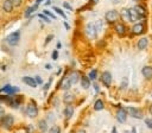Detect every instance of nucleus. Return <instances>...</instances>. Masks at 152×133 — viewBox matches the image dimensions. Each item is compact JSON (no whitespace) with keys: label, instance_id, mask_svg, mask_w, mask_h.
I'll list each match as a JSON object with an SVG mask.
<instances>
[{"label":"nucleus","instance_id":"f257e3e1","mask_svg":"<svg viewBox=\"0 0 152 133\" xmlns=\"http://www.w3.org/2000/svg\"><path fill=\"white\" fill-rule=\"evenodd\" d=\"M96 28H95V25L93 23H90L87 25V28H86V35H87L88 38L90 39H94L96 37Z\"/></svg>","mask_w":152,"mask_h":133},{"label":"nucleus","instance_id":"f03ea898","mask_svg":"<svg viewBox=\"0 0 152 133\" xmlns=\"http://www.w3.org/2000/svg\"><path fill=\"white\" fill-rule=\"evenodd\" d=\"M13 122H14V119H13L12 115H5L1 119V126H3V127H5V128H7V130H10L12 127Z\"/></svg>","mask_w":152,"mask_h":133},{"label":"nucleus","instance_id":"7ed1b4c3","mask_svg":"<svg viewBox=\"0 0 152 133\" xmlns=\"http://www.w3.org/2000/svg\"><path fill=\"white\" fill-rule=\"evenodd\" d=\"M105 17H106V20H107L108 23H114V22L118 20L119 13L116 11H114V10H111V11H108L107 13H106Z\"/></svg>","mask_w":152,"mask_h":133},{"label":"nucleus","instance_id":"20e7f679","mask_svg":"<svg viewBox=\"0 0 152 133\" xmlns=\"http://www.w3.org/2000/svg\"><path fill=\"white\" fill-rule=\"evenodd\" d=\"M19 38H20V33H19V31H16L7 37V42L10 45H17L19 42Z\"/></svg>","mask_w":152,"mask_h":133},{"label":"nucleus","instance_id":"39448f33","mask_svg":"<svg viewBox=\"0 0 152 133\" xmlns=\"http://www.w3.org/2000/svg\"><path fill=\"white\" fill-rule=\"evenodd\" d=\"M26 113H28V115L30 118H35L37 117L38 114V109H37V106L35 103H30L28 106V108H26Z\"/></svg>","mask_w":152,"mask_h":133},{"label":"nucleus","instance_id":"423d86ee","mask_svg":"<svg viewBox=\"0 0 152 133\" xmlns=\"http://www.w3.org/2000/svg\"><path fill=\"white\" fill-rule=\"evenodd\" d=\"M127 112L131 117L133 118H137V119H141L143 118V113L140 109H137V108H133V107H128L127 108Z\"/></svg>","mask_w":152,"mask_h":133},{"label":"nucleus","instance_id":"0eeeda50","mask_svg":"<svg viewBox=\"0 0 152 133\" xmlns=\"http://www.w3.org/2000/svg\"><path fill=\"white\" fill-rule=\"evenodd\" d=\"M116 118H118V120L119 122H121L124 124L125 121H126V118H127V111L126 109H119L118 113H116Z\"/></svg>","mask_w":152,"mask_h":133},{"label":"nucleus","instance_id":"6e6552de","mask_svg":"<svg viewBox=\"0 0 152 133\" xmlns=\"http://www.w3.org/2000/svg\"><path fill=\"white\" fill-rule=\"evenodd\" d=\"M101 81H102V83L105 84V86H108L112 83V75H111V72H108V71H105L103 74L101 75Z\"/></svg>","mask_w":152,"mask_h":133},{"label":"nucleus","instance_id":"1a4fd4ad","mask_svg":"<svg viewBox=\"0 0 152 133\" xmlns=\"http://www.w3.org/2000/svg\"><path fill=\"white\" fill-rule=\"evenodd\" d=\"M140 18H141V16L136 11V9L130 10V20L131 22H137V20H139Z\"/></svg>","mask_w":152,"mask_h":133},{"label":"nucleus","instance_id":"9d476101","mask_svg":"<svg viewBox=\"0 0 152 133\" xmlns=\"http://www.w3.org/2000/svg\"><path fill=\"white\" fill-rule=\"evenodd\" d=\"M3 92L6 93L7 95H13V94H16V93L19 92V88H17V87H11V86H6V87L3 88Z\"/></svg>","mask_w":152,"mask_h":133},{"label":"nucleus","instance_id":"9b49d317","mask_svg":"<svg viewBox=\"0 0 152 133\" xmlns=\"http://www.w3.org/2000/svg\"><path fill=\"white\" fill-rule=\"evenodd\" d=\"M3 10L5 12H12V10H13L12 0H5L4 4H3Z\"/></svg>","mask_w":152,"mask_h":133},{"label":"nucleus","instance_id":"f8f14e48","mask_svg":"<svg viewBox=\"0 0 152 133\" xmlns=\"http://www.w3.org/2000/svg\"><path fill=\"white\" fill-rule=\"evenodd\" d=\"M141 72H143V75L146 77L147 80L152 78V66H144Z\"/></svg>","mask_w":152,"mask_h":133},{"label":"nucleus","instance_id":"ddd939ff","mask_svg":"<svg viewBox=\"0 0 152 133\" xmlns=\"http://www.w3.org/2000/svg\"><path fill=\"white\" fill-rule=\"evenodd\" d=\"M144 31V25L143 24H136L133 28H132V32L134 33V35H140V33H143Z\"/></svg>","mask_w":152,"mask_h":133},{"label":"nucleus","instance_id":"4468645a","mask_svg":"<svg viewBox=\"0 0 152 133\" xmlns=\"http://www.w3.org/2000/svg\"><path fill=\"white\" fill-rule=\"evenodd\" d=\"M23 82L26 83L28 86H30V87H34V88L37 86L36 80H35V78H32V77H28V76H26V77H23Z\"/></svg>","mask_w":152,"mask_h":133},{"label":"nucleus","instance_id":"2eb2a0df","mask_svg":"<svg viewBox=\"0 0 152 133\" xmlns=\"http://www.w3.org/2000/svg\"><path fill=\"white\" fill-rule=\"evenodd\" d=\"M70 86H71V82H70V80L69 77H64L62 81H61V88L64 89V90H67L70 88Z\"/></svg>","mask_w":152,"mask_h":133},{"label":"nucleus","instance_id":"dca6fc26","mask_svg":"<svg viewBox=\"0 0 152 133\" xmlns=\"http://www.w3.org/2000/svg\"><path fill=\"white\" fill-rule=\"evenodd\" d=\"M81 86L84 89H88L90 87V80L88 77H86V76H82V78H81Z\"/></svg>","mask_w":152,"mask_h":133},{"label":"nucleus","instance_id":"f3484780","mask_svg":"<svg viewBox=\"0 0 152 133\" xmlns=\"http://www.w3.org/2000/svg\"><path fill=\"white\" fill-rule=\"evenodd\" d=\"M78 78H80V75H78V72L77 71H74V72H71L70 76H69V80H70V82L71 84H74L78 81Z\"/></svg>","mask_w":152,"mask_h":133},{"label":"nucleus","instance_id":"a211bd4d","mask_svg":"<svg viewBox=\"0 0 152 133\" xmlns=\"http://www.w3.org/2000/svg\"><path fill=\"white\" fill-rule=\"evenodd\" d=\"M149 44V41H147V38H141L139 42H138V48H139L140 50H144L145 48Z\"/></svg>","mask_w":152,"mask_h":133},{"label":"nucleus","instance_id":"6ab92c4d","mask_svg":"<svg viewBox=\"0 0 152 133\" xmlns=\"http://www.w3.org/2000/svg\"><path fill=\"white\" fill-rule=\"evenodd\" d=\"M74 94H71V93H67V94L64 95V97H63V101L65 102V103H71L72 101H74Z\"/></svg>","mask_w":152,"mask_h":133},{"label":"nucleus","instance_id":"aec40b11","mask_svg":"<svg viewBox=\"0 0 152 133\" xmlns=\"http://www.w3.org/2000/svg\"><path fill=\"white\" fill-rule=\"evenodd\" d=\"M64 114L67 119H70L72 117V114H74V108H72L71 106H68V107L64 109Z\"/></svg>","mask_w":152,"mask_h":133},{"label":"nucleus","instance_id":"412c9836","mask_svg":"<svg viewBox=\"0 0 152 133\" xmlns=\"http://www.w3.org/2000/svg\"><path fill=\"white\" fill-rule=\"evenodd\" d=\"M120 16L125 20H130V10L128 9H122L120 12Z\"/></svg>","mask_w":152,"mask_h":133},{"label":"nucleus","instance_id":"4be33fe9","mask_svg":"<svg viewBox=\"0 0 152 133\" xmlns=\"http://www.w3.org/2000/svg\"><path fill=\"white\" fill-rule=\"evenodd\" d=\"M37 7H38V5H37V4L34 5V6H31V7H29L28 10L25 11V17H26V18H29L31 13H32V12H35V11L37 10Z\"/></svg>","mask_w":152,"mask_h":133},{"label":"nucleus","instance_id":"5701e85b","mask_svg":"<svg viewBox=\"0 0 152 133\" xmlns=\"http://www.w3.org/2000/svg\"><path fill=\"white\" fill-rule=\"evenodd\" d=\"M115 31L119 33V35H124L125 31H126V29H125V26L122 24H116L115 25Z\"/></svg>","mask_w":152,"mask_h":133},{"label":"nucleus","instance_id":"b1692460","mask_svg":"<svg viewBox=\"0 0 152 133\" xmlns=\"http://www.w3.org/2000/svg\"><path fill=\"white\" fill-rule=\"evenodd\" d=\"M94 109L95 111H101L103 109V102H102V100H96V102L94 105Z\"/></svg>","mask_w":152,"mask_h":133},{"label":"nucleus","instance_id":"393cba45","mask_svg":"<svg viewBox=\"0 0 152 133\" xmlns=\"http://www.w3.org/2000/svg\"><path fill=\"white\" fill-rule=\"evenodd\" d=\"M136 11L138 12V13H139V14L141 16V17H144L145 16V13H146V11H145V9L143 7V6L141 5H138V6H136Z\"/></svg>","mask_w":152,"mask_h":133},{"label":"nucleus","instance_id":"a878e982","mask_svg":"<svg viewBox=\"0 0 152 133\" xmlns=\"http://www.w3.org/2000/svg\"><path fill=\"white\" fill-rule=\"evenodd\" d=\"M39 128H41L42 132H45L48 130V126H47V121H39Z\"/></svg>","mask_w":152,"mask_h":133},{"label":"nucleus","instance_id":"bb28decb","mask_svg":"<svg viewBox=\"0 0 152 133\" xmlns=\"http://www.w3.org/2000/svg\"><path fill=\"white\" fill-rule=\"evenodd\" d=\"M54 10H55V11H56V12L58 13V14H59V16L62 17V18H67V16L64 14V12H63V11H62L61 9H58V7H56V6H55V7H54Z\"/></svg>","mask_w":152,"mask_h":133},{"label":"nucleus","instance_id":"cd10ccee","mask_svg":"<svg viewBox=\"0 0 152 133\" xmlns=\"http://www.w3.org/2000/svg\"><path fill=\"white\" fill-rule=\"evenodd\" d=\"M96 74H97V71H96L95 69L91 70L90 74H89V80H95V78H96Z\"/></svg>","mask_w":152,"mask_h":133},{"label":"nucleus","instance_id":"c85d7f7f","mask_svg":"<svg viewBox=\"0 0 152 133\" xmlns=\"http://www.w3.org/2000/svg\"><path fill=\"white\" fill-rule=\"evenodd\" d=\"M59 132H61V131H59L58 126H54V127H51L50 131H49V133H59Z\"/></svg>","mask_w":152,"mask_h":133},{"label":"nucleus","instance_id":"c756f323","mask_svg":"<svg viewBox=\"0 0 152 133\" xmlns=\"http://www.w3.org/2000/svg\"><path fill=\"white\" fill-rule=\"evenodd\" d=\"M145 124H146V126L149 128H152V119H146V120H145Z\"/></svg>","mask_w":152,"mask_h":133},{"label":"nucleus","instance_id":"7c9ffc66","mask_svg":"<svg viewBox=\"0 0 152 133\" xmlns=\"http://www.w3.org/2000/svg\"><path fill=\"white\" fill-rule=\"evenodd\" d=\"M12 4H13V6H16L17 7V6H19L22 4V0H12Z\"/></svg>","mask_w":152,"mask_h":133},{"label":"nucleus","instance_id":"2f4dec72","mask_svg":"<svg viewBox=\"0 0 152 133\" xmlns=\"http://www.w3.org/2000/svg\"><path fill=\"white\" fill-rule=\"evenodd\" d=\"M44 13H45V14H47V16H49L50 18H52V19H56V17H55L54 14H52V13H51V12H49V11H45Z\"/></svg>","mask_w":152,"mask_h":133},{"label":"nucleus","instance_id":"473e14b6","mask_svg":"<svg viewBox=\"0 0 152 133\" xmlns=\"http://www.w3.org/2000/svg\"><path fill=\"white\" fill-rule=\"evenodd\" d=\"M38 17H39V18H42V19H44V20H45V22H47V23H50V19H48V18H47V17H45L44 14H39Z\"/></svg>","mask_w":152,"mask_h":133},{"label":"nucleus","instance_id":"72a5a7b5","mask_svg":"<svg viewBox=\"0 0 152 133\" xmlns=\"http://www.w3.org/2000/svg\"><path fill=\"white\" fill-rule=\"evenodd\" d=\"M63 6H64V7H65V9H68V10H70V11L72 10V7H71V6H70V5L68 4V3H64V4H63Z\"/></svg>","mask_w":152,"mask_h":133},{"label":"nucleus","instance_id":"f704fd0d","mask_svg":"<svg viewBox=\"0 0 152 133\" xmlns=\"http://www.w3.org/2000/svg\"><path fill=\"white\" fill-rule=\"evenodd\" d=\"M4 114H5V112L3 108H0V119H3L4 118Z\"/></svg>","mask_w":152,"mask_h":133},{"label":"nucleus","instance_id":"c9c22d12","mask_svg":"<svg viewBox=\"0 0 152 133\" xmlns=\"http://www.w3.org/2000/svg\"><path fill=\"white\" fill-rule=\"evenodd\" d=\"M36 81H37V83H39V84H42V78L39 77V76H37L36 77Z\"/></svg>","mask_w":152,"mask_h":133},{"label":"nucleus","instance_id":"e433bc0d","mask_svg":"<svg viewBox=\"0 0 152 133\" xmlns=\"http://www.w3.org/2000/svg\"><path fill=\"white\" fill-rule=\"evenodd\" d=\"M52 58L57 59V51H54V54H52Z\"/></svg>","mask_w":152,"mask_h":133},{"label":"nucleus","instance_id":"4c0bfd02","mask_svg":"<svg viewBox=\"0 0 152 133\" xmlns=\"http://www.w3.org/2000/svg\"><path fill=\"white\" fill-rule=\"evenodd\" d=\"M52 37H54V36H51V35H50V36H48V38H47V43H48V42L50 41V39H51Z\"/></svg>","mask_w":152,"mask_h":133},{"label":"nucleus","instance_id":"58836bf2","mask_svg":"<svg viewBox=\"0 0 152 133\" xmlns=\"http://www.w3.org/2000/svg\"><path fill=\"white\" fill-rule=\"evenodd\" d=\"M49 86H50V81H49L47 84H45V89H48V88H49Z\"/></svg>","mask_w":152,"mask_h":133},{"label":"nucleus","instance_id":"ea45409f","mask_svg":"<svg viewBox=\"0 0 152 133\" xmlns=\"http://www.w3.org/2000/svg\"><path fill=\"white\" fill-rule=\"evenodd\" d=\"M99 1V0H91V3H93V4H96Z\"/></svg>","mask_w":152,"mask_h":133},{"label":"nucleus","instance_id":"a19ab883","mask_svg":"<svg viewBox=\"0 0 152 133\" xmlns=\"http://www.w3.org/2000/svg\"><path fill=\"white\" fill-rule=\"evenodd\" d=\"M3 100H4V97H1V96H0V102H1V101H3Z\"/></svg>","mask_w":152,"mask_h":133},{"label":"nucleus","instance_id":"79ce46f5","mask_svg":"<svg viewBox=\"0 0 152 133\" xmlns=\"http://www.w3.org/2000/svg\"><path fill=\"white\" fill-rule=\"evenodd\" d=\"M78 133H86V132H84V131L82 130V131H80V132H78Z\"/></svg>","mask_w":152,"mask_h":133},{"label":"nucleus","instance_id":"37998d69","mask_svg":"<svg viewBox=\"0 0 152 133\" xmlns=\"http://www.w3.org/2000/svg\"><path fill=\"white\" fill-rule=\"evenodd\" d=\"M113 133H116V131H115V128H113Z\"/></svg>","mask_w":152,"mask_h":133},{"label":"nucleus","instance_id":"c03bdc74","mask_svg":"<svg viewBox=\"0 0 152 133\" xmlns=\"http://www.w3.org/2000/svg\"><path fill=\"white\" fill-rule=\"evenodd\" d=\"M133 1H139V0H133Z\"/></svg>","mask_w":152,"mask_h":133}]
</instances>
